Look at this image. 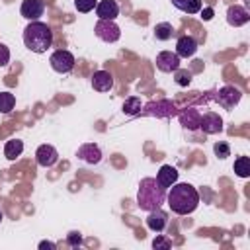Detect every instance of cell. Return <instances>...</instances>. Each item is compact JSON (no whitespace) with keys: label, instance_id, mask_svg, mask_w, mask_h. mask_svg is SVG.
I'll return each instance as SVG.
<instances>
[{"label":"cell","instance_id":"d6a6232c","mask_svg":"<svg viewBox=\"0 0 250 250\" xmlns=\"http://www.w3.org/2000/svg\"><path fill=\"white\" fill-rule=\"evenodd\" d=\"M2 219H4V213H2V211H0V223H2Z\"/></svg>","mask_w":250,"mask_h":250},{"label":"cell","instance_id":"1f68e13d","mask_svg":"<svg viewBox=\"0 0 250 250\" xmlns=\"http://www.w3.org/2000/svg\"><path fill=\"white\" fill-rule=\"evenodd\" d=\"M39 248H41V250H45V248L55 250V248H57V244H55V242H51V240H41V242H39Z\"/></svg>","mask_w":250,"mask_h":250},{"label":"cell","instance_id":"8992f818","mask_svg":"<svg viewBox=\"0 0 250 250\" xmlns=\"http://www.w3.org/2000/svg\"><path fill=\"white\" fill-rule=\"evenodd\" d=\"M156 68L160 72H176L180 68V57L172 51H160L156 55Z\"/></svg>","mask_w":250,"mask_h":250},{"label":"cell","instance_id":"603a6c76","mask_svg":"<svg viewBox=\"0 0 250 250\" xmlns=\"http://www.w3.org/2000/svg\"><path fill=\"white\" fill-rule=\"evenodd\" d=\"M16 105V98L10 92H0V113H10Z\"/></svg>","mask_w":250,"mask_h":250},{"label":"cell","instance_id":"83f0119b","mask_svg":"<svg viewBox=\"0 0 250 250\" xmlns=\"http://www.w3.org/2000/svg\"><path fill=\"white\" fill-rule=\"evenodd\" d=\"M213 150H215V154H217L219 158H227V156H230V146H229L227 143H217V145L213 146Z\"/></svg>","mask_w":250,"mask_h":250},{"label":"cell","instance_id":"52a82bcc","mask_svg":"<svg viewBox=\"0 0 250 250\" xmlns=\"http://www.w3.org/2000/svg\"><path fill=\"white\" fill-rule=\"evenodd\" d=\"M240 98H242V92H240L238 88H234V86H223V88L219 90V94H217V102H219L225 109L234 107V105L240 102Z\"/></svg>","mask_w":250,"mask_h":250},{"label":"cell","instance_id":"f546056e","mask_svg":"<svg viewBox=\"0 0 250 250\" xmlns=\"http://www.w3.org/2000/svg\"><path fill=\"white\" fill-rule=\"evenodd\" d=\"M8 62H10V49L4 43H0V66H6Z\"/></svg>","mask_w":250,"mask_h":250},{"label":"cell","instance_id":"4316f807","mask_svg":"<svg viewBox=\"0 0 250 250\" xmlns=\"http://www.w3.org/2000/svg\"><path fill=\"white\" fill-rule=\"evenodd\" d=\"M176 82H178L180 86H188V84L191 82V72L178 68V70H176Z\"/></svg>","mask_w":250,"mask_h":250},{"label":"cell","instance_id":"4fadbf2b","mask_svg":"<svg viewBox=\"0 0 250 250\" xmlns=\"http://www.w3.org/2000/svg\"><path fill=\"white\" fill-rule=\"evenodd\" d=\"M195 51H197V41L191 35H182L176 41V55L180 59H189L195 55Z\"/></svg>","mask_w":250,"mask_h":250},{"label":"cell","instance_id":"6da1fadb","mask_svg":"<svg viewBox=\"0 0 250 250\" xmlns=\"http://www.w3.org/2000/svg\"><path fill=\"white\" fill-rule=\"evenodd\" d=\"M166 201L176 215H189L199 205V193L191 184H172L166 191Z\"/></svg>","mask_w":250,"mask_h":250},{"label":"cell","instance_id":"9c48e42d","mask_svg":"<svg viewBox=\"0 0 250 250\" xmlns=\"http://www.w3.org/2000/svg\"><path fill=\"white\" fill-rule=\"evenodd\" d=\"M203 133H207V135H215V133H221L223 131V119L217 115V113H213V111H209V113H205L203 117H199V125H197Z\"/></svg>","mask_w":250,"mask_h":250},{"label":"cell","instance_id":"30bf717a","mask_svg":"<svg viewBox=\"0 0 250 250\" xmlns=\"http://www.w3.org/2000/svg\"><path fill=\"white\" fill-rule=\"evenodd\" d=\"M20 12H21V16H23L25 20L35 21V20H39V18L43 16L45 4H43V0H23Z\"/></svg>","mask_w":250,"mask_h":250},{"label":"cell","instance_id":"2e32d148","mask_svg":"<svg viewBox=\"0 0 250 250\" xmlns=\"http://www.w3.org/2000/svg\"><path fill=\"white\" fill-rule=\"evenodd\" d=\"M92 88L96 92H109L113 88V76L107 70H96L92 76Z\"/></svg>","mask_w":250,"mask_h":250},{"label":"cell","instance_id":"f1b7e54d","mask_svg":"<svg viewBox=\"0 0 250 250\" xmlns=\"http://www.w3.org/2000/svg\"><path fill=\"white\" fill-rule=\"evenodd\" d=\"M172 246V242L168 240V238H164V236H156L154 240H152V248H156V250H168Z\"/></svg>","mask_w":250,"mask_h":250},{"label":"cell","instance_id":"44dd1931","mask_svg":"<svg viewBox=\"0 0 250 250\" xmlns=\"http://www.w3.org/2000/svg\"><path fill=\"white\" fill-rule=\"evenodd\" d=\"M180 121L182 125H186L188 129H195L199 125V113L195 109H188V111H182L180 113Z\"/></svg>","mask_w":250,"mask_h":250},{"label":"cell","instance_id":"e0dca14e","mask_svg":"<svg viewBox=\"0 0 250 250\" xmlns=\"http://www.w3.org/2000/svg\"><path fill=\"white\" fill-rule=\"evenodd\" d=\"M156 182L162 186V188H170L172 184H176L178 182V170L174 168V166H170V164H164V166H160V170L156 172Z\"/></svg>","mask_w":250,"mask_h":250},{"label":"cell","instance_id":"ac0fdd59","mask_svg":"<svg viewBox=\"0 0 250 250\" xmlns=\"http://www.w3.org/2000/svg\"><path fill=\"white\" fill-rule=\"evenodd\" d=\"M21 152H23V141H20V139H10L4 146V156L8 160H16Z\"/></svg>","mask_w":250,"mask_h":250},{"label":"cell","instance_id":"484cf974","mask_svg":"<svg viewBox=\"0 0 250 250\" xmlns=\"http://www.w3.org/2000/svg\"><path fill=\"white\" fill-rule=\"evenodd\" d=\"M66 242H68V246L78 248V246H82V234H80L78 230H70V232L66 234Z\"/></svg>","mask_w":250,"mask_h":250},{"label":"cell","instance_id":"ffe728a7","mask_svg":"<svg viewBox=\"0 0 250 250\" xmlns=\"http://www.w3.org/2000/svg\"><path fill=\"white\" fill-rule=\"evenodd\" d=\"M172 35H174L172 23H168V21L156 23V27H154V37H156L158 41H168V39H172Z\"/></svg>","mask_w":250,"mask_h":250},{"label":"cell","instance_id":"4dcf8cb0","mask_svg":"<svg viewBox=\"0 0 250 250\" xmlns=\"http://www.w3.org/2000/svg\"><path fill=\"white\" fill-rule=\"evenodd\" d=\"M201 12V18L205 20V21H209L213 16H215V12H213V8H203V10H199Z\"/></svg>","mask_w":250,"mask_h":250},{"label":"cell","instance_id":"8fae6325","mask_svg":"<svg viewBox=\"0 0 250 250\" xmlns=\"http://www.w3.org/2000/svg\"><path fill=\"white\" fill-rule=\"evenodd\" d=\"M35 158H37V164L39 166L49 168V166H53L59 160V152H57V148L53 145H41L35 150Z\"/></svg>","mask_w":250,"mask_h":250},{"label":"cell","instance_id":"9a60e30c","mask_svg":"<svg viewBox=\"0 0 250 250\" xmlns=\"http://www.w3.org/2000/svg\"><path fill=\"white\" fill-rule=\"evenodd\" d=\"M96 14L100 20H115L119 16V4L115 0H100L96 4Z\"/></svg>","mask_w":250,"mask_h":250},{"label":"cell","instance_id":"cb8c5ba5","mask_svg":"<svg viewBox=\"0 0 250 250\" xmlns=\"http://www.w3.org/2000/svg\"><path fill=\"white\" fill-rule=\"evenodd\" d=\"M123 111H125L127 115H137V113L141 111V100L135 98V96L127 98L125 104H123Z\"/></svg>","mask_w":250,"mask_h":250},{"label":"cell","instance_id":"5bb4252c","mask_svg":"<svg viewBox=\"0 0 250 250\" xmlns=\"http://www.w3.org/2000/svg\"><path fill=\"white\" fill-rule=\"evenodd\" d=\"M168 225V215L158 207L154 211H148V217H146V227L152 230V232H162Z\"/></svg>","mask_w":250,"mask_h":250},{"label":"cell","instance_id":"d6986e66","mask_svg":"<svg viewBox=\"0 0 250 250\" xmlns=\"http://www.w3.org/2000/svg\"><path fill=\"white\" fill-rule=\"evenodd\" d=\"M184 14H197L201 10V0H170Z\"/></svg>","mask_w":250,"mask_h":250},{"label":"cell","instance_id":"7a4b0ae2","mask_svg":"<svg viewBox=\"0 0 250 250\" xmlns=\"http://www.w3.org/2000/svg\"><path fill=\"white\" fill-rule=\"evenodd\" d=\"M166 201V188H162L156 178H143L137 191V205L143 211H154Z\"/></svg>","mask_w":250,"mask_h":250},{"label":"cell","instance_id":"277c9868","mask_svg":"<svg viewBox=\"0 0 250 250\" xmlns=\"http://www.w3.org/2000/svg\"><path fill=\"white\" fill-rule=\"evenodd\" d=\"M94 33L104 43H115L121 37V29L113 20H98V23L94 25Z\"/></svg>","mask_w":250,"mask_h":250},{"label":"cell","instance_id":"3957f363","mask_svg":"<svg viewBox=\"0 0 250 250\" xmlns=\"http://www.w3.org/2000/svg\"><path fill=\"white\" fill-rule=\"evenodd\" d=\"M23 43L31 53H45L53 45V31L43 21H31L23 29Z\"/></svg>","mask_w":250,"mask_h":250},{"label":"cell","instance_id":"7402d4cb","mask_svg":"<svg viewBox=\"0 0 250 250\" xmlns=\"http://www.w3.org/2000/svg\"><path fill=\"white\" fill-rule=\"evenodd\" d=\"M234 174L240 178H248L250 176V158L248 156H238L234 160Z\"/></svg>","mask_w":250,"mask_h":250},{"label":"cell","instance_id":"5b68a950","mask_svg":"<svg viewBox=\"0 0 250 250\" xmlns=\"http://www.w3.org/2000/svg\"><path fill=\"white\" fill-rule=\"evenodd\" d=\"M49 62H51V68L59 74H68L72 68H74V55L66 49H59L55 51L51 57H49Z\"/></svg>","mask_w":250,"mask_h":250},{"label":"cell","instance_id":"7c38bea8","mask_svg":"<svg viewBox=\"0 0 250 250\" xmlns=\"http://www.w3.org/2000/svg\"><path fill=\"white\" fill-rule=\"evenodd\" d=\"M76 156H78L82 162H86V164H98V162L102 160V150H100V146L94 145V143H84V145L78 148Z\"/></svg>","mask_w":250,"mask_h":250},{"label":"cell","instance_id":"d4e9b609","mask_svg":"<svg viewBox=\"0 0 250 250\" xmlns=\"http://www.w3.org/2000/svg\"><path fill=\"white\" fill-rule=\"evenodd\" d=\"M96 4H98V0H74V8L78 12H82V14L92 12L96 8Z\"/></svg>","mask_w":250,"mask_h":250},{"label":"cell","instance_id":"ba28073f","mask_svg":"<svg viewBox=\"0 0 250 250\" xmlns=\"http://www.w3.org/2000/svg\"><path fill=\"white\" fill-rule=\"evenodd\" d=\"M227 21H229V25H232V27H240V25H244V23L250 21V14H248V10H246L244 6L232 4V6H229V10H227Z\"/></svg>","mask_w":250,"mask_h":250}]
</instances>
